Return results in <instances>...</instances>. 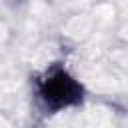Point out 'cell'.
I'll return each mask as SVG.
<instances>
[{
	"label": "cell",
	"instance_id": "6da1fadb",
	"mask_svg": "<svg viewBox=\"0 0 128 128\" xmlns=\"http://www.w3.org/2000/svg\"><path fill=\"white\" fill-rule=\"evenodd\" d=\"M34 96L44 114H56L74 106H80L86 98L84 84L60 62L50 64L46 70L34 76Z\"/></svg>",
	"mask_w": 128,
	"mask_h": 128
}]
</instances>
